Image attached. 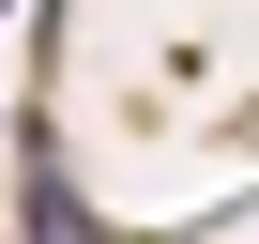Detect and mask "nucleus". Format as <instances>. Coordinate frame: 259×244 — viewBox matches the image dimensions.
Masks as SVG:
<instances>
[{"mask_svg":"<svg viewBox=\"0 0 259 244\" xmlns=\"http://www.w3.org/2000/svg\"><path fill=\"white\" fill-rule=\"evenodd\" d=\"M0 16H16V0H0Z\"/></svg>","mask_w":259,"mask_h":244,"instance_id":"obj_1","label":"nucleus"}]
</instances>
